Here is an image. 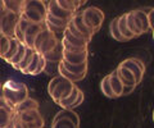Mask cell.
Masks as SVG:
<instances>
[{"instance_id":"obj_27","label":"cell","mask_w":154,"mask_h":128,"mask_svg":"<svg viewBox=\"0 0 154 128\" xmlns=\"http://www.w3.org/2000/svg\"><path fill=\"white\" fill-rule=\"evenodd\" d=\"M26 49H27V46L21 44V45H19V47H18V50H17V53L14 54V56L8 61V63L11 64V65H13V67L18 65L19 63H21V60L23 59V56L26 55Z\"/></svg>"},{"instance_id":"obj_34","label":"cell","mask_w":154,"mask_h":128,"mask_svg":"<svg viewBox=\"0 0 154 128\" xmlns=\"http://www.w3.org/2000/svg\"><path fill=\"white\" fill-rule=\"evenodd\" d=\"M135 90V87L132 86H123V91H122V96H126V95L128 94H131L132 91Z\"/></svg>"},{"instance_id":"obj_12","label":"cell","mask_w":154,"mask_h":128,"mask_svg":"<svg viewBox=\"0 0 154 128\" xmlns=\"http://www.w3.org/2000/svg\"><path fill=\"white\" fill-rule=\"evenodd\" d=\"M89 59V51H84V53H68V51H62V61H66L72 65H79L88 63Z\"/></svg>"},{"instance_id":"obj_31","label":"cell","mask_w":154,"mask_h":128,"mask_svg":"<svg viewBox=\"0 0 154 128\" xmlns=\"http://www.w3.org/2000/svg\"><path fill=\"white\" fill-rule=\"evenodd\" d=\"M19 45H21V42H19L17 39H11V47H9V50H8L7 55L4 56V60H5V61H9V60H11L13 56H14V54L17 53V50H18Z\"/></svg>"},{"instance_id":"obj_2","label":"cell","mask_w":154,"mask_h":128,"mask_svg":"<svg viewBox=\"0 0 154 128\" xmlns=\"http://www.w3.org/2000/svg\"><path fill=\"white\" fill-rule=\"evenodd\" d=\"M2 96L13 109L28 97V88L25 83L9 79L2 86Z\"/></svg>"},{"instance_id":"obj_30","label":"cell","mask_w":154,"mask_h":128,"mask_svg":"<svg viewBox=\"0 0 154 128\" xmlns=\"http://www.w3.org/2000/svg\"><path fill=\"white\" fill-rule=\"evenodd\" d=\"M51 128H80L79 126H76L73 122L69 119H64V118H60V119H54L53 121Z\"/></svg>"},{"instance_id":"obj_38","label":"cell","mask_w":154,"mask_h":128,"mask_svg":"<svg viewBox=\"0 0 154 128\" xmlns=\"http://www.w3.org/2000/svg\"><path fill=\"white\" fill-rule=\"evenodd\" d=\"M153 32H154V30H153Z\"/></svg>"},{"instance_id":"obj_24","label":"cell","mask_w":154,"mask_h":128,"mask_svg":"<svg viewBox=\"0 0 154 128\" xmlns=\"http://www.w3.org/2000/svg\"><path fill=\"white\" fill-rule=\"evenodd\" d=\"M117 26H118V30H119V32H121V35L125 37V39H126V41L135 39V36L128 31V28H127V25H126V13L122 14L121 17H118Z\"/></svg>"},{"instance_id":"obj_8","label":"cell","mask_w":154,"mask_h":128,"mask_svg":"<svg viewBox=\"0 0 154 128\" xmlns=\"http://www.w3.org/2000/svg\"><path fill=\"white\" fill-rule=\"evenodd\" d=\"M119 65H122V67L127 68L128 70H131V73L135 76V79H136L137 85L141 82V79L144 77V73H145V65H144V63L140 59L128 58V59H125Z\"/></svg>"},{"instance_id":"obj_20","label":"cell","mask_w":154,"mask_h":128,"mask_svg":"<svg viewBox=\"0 0 154 128\" xmlns=\"http://www.w3.org/2000/svg\"><path fill=\"white\" fill-rule=\"evenodd\" d=\"M27 110H38V103L32 97H27L25 101H22L19 105L14 108V113H22Z\"/></svg>"},{"instance_id":"obj_7","label":"cell","mask_w":154,"mask_h":128,"mask_svg":"<svg viewBox=\"0 0 154 128\" xmlns=\"http://www.w3.org/2000/svg\"><path fill=\"white\" fill-rule=\"evenodd\" d=\"M18 21H19V16L4 9L0 13V35L9 37V39H14Z\"/></svg>"},{"instance_id":"obj_14","label":"cell","mask_w":154,"mask_h":128,"mask_svg":"<svg viewBox=\"0 0 154 128\" xmlns=\"http://www.w3.org/2000/svg\"><path fill=\"white\" fill-rule=\"evenodd\" d=\"M71 23L75 26V28L80 32L81 35H84V36L86 37V39H89V40L93 39L94 32L85 25V22L82 21V17H81V13H76L75 16H73V18H72Z\"/></svg>"},{"instance_id":"obj_18","label":"cell","mask_w":154,"mask_h":128,"mask_svg":"<svg viewBox=\"0 0 154 128\" xmlns=\"http://www.w3.org/2000/svg\"><path fill=\"white\" fill-rule=\"evenodd\" d=\"M109 82H110V87H112V91H113V94H114L116 99L119 97V96H122L123 85H122L121 81H119V78H118V76H117V72H116V69L109 74Z\"/></svg>"},{"instance_id":"obj_26","label":"cell","mask_w":154,"mask_h":128,"mask_svg":"<svg viewBox=\"0 0 154 128\" xmlns=\"http://www.w3.org/2000/svg\"><path fill=\"white\" fill-rule=\"evenodd\" d=\"M117 22H118V18H113V21L110 22V26H109L110 36H112L114 40L121 41V42H125V41H126V39H125V37L121 35V32H119L118 26H117Z\"/></svg>"},{"instance_id":"obj_1","label":"cell","mask_w":154,"mask_h":128,"mask_svg":"<svg viewBox=\"0 0 154 128\" xmlns=\"http://www.w3.org/2000/svg\"><path fill=\"white\" fill-rule=\"evenodd\" d=\"M48 14V1L42 0H23L22 14L26 21L36 25L45 23V18Z\"/></svg>"},{"instance_id":"obj_36","label":"cell","mask_w":154,"mask_h":128,"mask_svg":"<svg viewBox=\"0 0 154 128\" xmlns=\"http://www.w3.org/2000/svg\"><path fill=\"white\" fill-rule=\"evenodd\" d=\"M153 121H154V112H153Z\"/></svg>"},{"instance_id":"obj_5","label":"cell","mask_w":154,"mask_h":128,"mask_svg":"<svg viewBox=\"0 0 154 128\" xmlns=\"http://www.w3.org/2000/svg\"><path fill=\"white\" fill-rule=\"evenodd\" d=\"M59 45L60 42L57 39V36L48 30L45 26V28L36 36L35 41H33V50L40 55L45 56L46 54L51 53L53 50H55Z\"/></svg>"},{"instance_id":"obj_37","label":"cell","mask_w":154,"mask_h":128,"mask_svg":"<svg viewBox=\"0 0 154 128\" xmlns=\"http://www.w3.org/2000/svg\"><path fill=\"white\" fill-rule=\"evenodd\" d=\"M0 90H2V85H0Z\"/></svg>"},{"instance_id":"obj_16","label":"cell","mask_w":154,"mask_h":128,"mask_svg":"<svg viewBox=\"0 0 154 128\" xmlns=\"http://www.w3.org/2000/svg\"><path fill=\"white\" fill-rule=\"evenodd\" d=\"M14 117V109L12 106H0V128H8Z\"/></svg>"},{"instance_id":"obj_35","label":"cell","mask_w":154,"mask_h":128,"mask_svg":"<svg viewBox=\"0 0 154 128\" xmlns=\"http://www.w3.org/2000/svg\"><path fill=\"white\" fill-rule=\"evenodd\" d=\"M3 10H4V3H3V0H0V13Z\"/></svg>"},{"instance_id":"obj_9","label":"cell","mask_w":154,"mask_h":128,"mask_svg":"<svg viewBox=\"0 0 154 128\" xmlns=\"http://www.w3.org/2000/svg\"><path fill=\"white\" fill-rule=\"evenodd\" d=\"M84 97H85V96H84L82 90H80L77 86H75L72 94H71L67 99L62 100L60 103H58V105H59L62 109H67V110H73L75 108H77L79 105H81V104H82Z\"/></svg>"},{"instance_id":"obj_3","label":"cell","mask_w":154,"mask_h":128,"mask_svg":"<svg viewBox=\"0 0 154 128\" xmlns=\"http://www.w3.org/2000/svg\"><path fill=\"white\" fill-rule=\"evenodd\" d=\"M45 121L38 110H27L14 113L11 126L8 128H44Z\"/></svg>"},{"instance_id":"obj_19","label":"cell","mask_w":154,"mask_h":128,"mask_svg":"<svg viewBox=\"0 0 154 128\" xmlns=\"http://www.w3.org/2000/svg\"><path fill=\"white\" fill-rule=\"evenodd\" d=\"M57 1L64 10L73 13V14H76L77 10H79V8L82 5V4H85L84 0H57Z\"/></svg>"},{"instance_id":"obj_17","label":"cell","mask_w":154,"mask_h":128,"mask_svg":"<svg viewBox=\"0 0 154 128\" xmlns=\"http://www.w3.org/2000/svg\"><path fill=\"white\" fill-rule=\"evenodd\" d=\"M60 64L67 72L73 74V76H81V74H88V68H89V63H84V64H79V65H72L68 64L66 61L60 60Z\"/></svg>"},{"instance_id":"obj_6","label":"cell","mask_w":154,"mask_h":128,"mask_svg":"<svg viewBox=\"0 0 154 128\" xmlns=\"http://www.w3.org/2000/svg\"><path fill=\"white\" fill-rule=\"evenodd\" d=\"M81 17H82V21L85 22V25L94 32V35L102 28V25L104 22L103 10L96 7H89L84 9L81 12Z\"/></svg>"},{"instance_id":"obj_29","label":"cell","mask_w":154,"mask_h":128,"mask_svg":"<svg viewBox=\"0 0 154 128\" xmlns=\"http://www.w3.org/2000/svg\"><path fill=\"white\" fill-rule=\"evenodd\" d=\"M126 25H127V28H128V31L131 32V34H132V35H134L135 37H137V36L143 35L141 32L137 30L136 25H135V21H134V17H132L131 12L126 13Z\"/></svg>"},{"instance_id":"obj_32","label":"cell","mask_w":154,"mask_h":128,"mask_svg":"<svg viewBox=\"0 0 154 128\" xmlns=\"http://www.w3.org/2000/svg\"><path fill=\"white\" fill-rule=\"evenodd\" d=\"M9 47H11V39L5 36H0V58L4 59L7 55Z\"/></svg>"},{"instance_id":"obj_21","label":"cell","mask_w":154,"mask_h":128,"mask_svg":"<svg viewBox=\"0 0 154 128\" xmlns=\"http://www.w3.org/2000/svg\"><path fill=\"white\" fill-rule=\"evenodd\" d=\"M3 3H4V9H5V10L21 17L23 0H17V1L16 0H5V1H3Z\"/></svg>"},{"instance_id":"obj_28","label":"cell","mask_w":154,"mask_h":128,"mask_svg":"<svg viewBox=\"0 0 154 128\" xmlns=\"http://www.w3.org/2000/svg\"><path fill=\"white\" fill-rule=\"evenodd\" d=\"M100 88H102L103 94H104L107 97H109V99H116L114 94H113V91H112V87H110L109 74H108V76H105V77L102 79V82H100Z\"/></svg>"},{"instance_id":"obj_39","label":"cell","mask_w":154,"mask_h":128,"mask_svg":"<svg viewBox=\"0 0 154 128\" xmlns=\"http://www.w3.org/2000/svg\"><path fill=\"white\" fill-rule=\"evenodd\" d=\"M0 36H2V35H0Z\"/></svg>"},{"instance_id":"obj_25","label":"cell","mask_w":154,"mask_h":128,"mask_svg":"<svg viewBox=\"0 0 154 128\" xmlns=\"http://www.w3.org/2000/svg\"><path fill=\"white\" fill-rule=\"evenodd\" d=\"M33 55H35V50H32V49H30V47H27V49H26V55L23 56V59L21 60V63H19L18 65H16L14 68L18 69V70H21V72H23V70H25L28 67V64L31 63Z\"/></svg>"},{"instance_id":"obj_11","label":"cell","mask_w":154,"mask_h":128,"mask_svg":"<svg viewBox=\"0 0 154 128\" xmlns=\"http://www.w3.org/2000/svg\"><path fill=\"white\" fill-rule=\"evenodd\" d=\"M45 65H46V60L42 55H40L38 53L35 51V55L31 60V63L28 64V67L23 70L22 73L25 74H30V76H36V74H40L41 72L45 70Z\"/></svg>"},{"instance_id":"obj_33","label":"cell","mask_w":154,"mask_h":128,"mask_svg":"<svg viewBox=\"0 0 154 128\" xmlns=\"http://www.w3.org/2000/svg\"><path fill=\"white\" fill-rule=\"evenodd\" d=\"M148 22H149V27H150V30L153 31L154 30V8L150 9L148 13Z\"/></svg>"},{"instance_id":"obj_10","label":"cell","mask_w":154,"mask_h":128,"mask_svg":"<svg viewBox=\"0 0 154 128\" xmlns=\"http://www.w3.org/2000/svg\"><path fill=\"white\" fill-rule=\"evenodd\" d=\"M48 14H50L51 17L57 18V19H62V21H68L71 22L72 18H73L75 14L69 13L64 10L59 4H58L57 0H51V1H48Z\"/></svg>"},{"instance_id":"obj_23","label":"cell","mask_w":154,"mask_h":128,"mask_svg":"<svg viewBox=\"0 0 154 128\" xmlns=\"http://www.w3.org/2000/svg\"><path fill=\"white\" fill-rule=\"evenodd\" d=\"M60 118H64V119H69L75 123L76 126L80 127V117L76 112L73 110H67V109H62L60 112L57 113V115L54 117V119H60Z\"/></svg>"},{"instance_id":"obj_4","label":"cell","mask_w":154,"mask_h":128,"mask_svg":"<svg viewBox=\"0 0 154 128\" xmlns=\"http://www.w3.org/2000/svg\"><path fill=\"white\" fill-rule=\"evenodd\" d=\"M75 86L76 85L68 81L67 78L62 77L60 74H57L55 77H53L50 79L49 86H48V92H49L53 100L58 104L69 96L72 91H73Z\"/></svg>"},{"instance_id":"obj_22","label":"cell","mask_w":154,"mask_h":128,"mask_svg":"<svg viewBox=\"0 0 154 128\" xmlns=\"http://www.w3.org/2000/svg\"><path fill=\"white\" fill-rule=\"evenodd\" d=\"M62 40L67 41L68 44L73 45V46H76V47H88V46H89V42H90V41H86V40H80V39H77V37H75L68 30H67V28H66V31L63 32V39H62Z\"/></svg>"},{"instance_id":"obj_15","label":"cell","mask_w":154,"mask_h":128,"mask_svg":"<svg viewBox=\"0 0 154 128\" xmlns=\"http://www.w3.org/2000/svg\"><path fill=\"white\" fill-rule=\"evenodd\" d=\"M116 72H117L119 81L122 82L123 86H132V87L137 86L136 79H135V76L131 73V70H128L127 68L122 67V65H118L117 69H116Z\"/></svg>"},{"instance_id":"obj_13","label":"cell","mask_w":154,"mask_h":128,"mask_svg":"<svg viewBox=\"0 0 154 128\" xmlns=\"http://www.w3.org/2000/svg\"><path fill=\"white\" fill-rule=\"evenodd\" d=\"M132 17H134V21H135V25H136L137 30L141 32V34H145L150 30L149 27V22H148V13L141 10V9H137V10H132L131 12Z\"/></svg>"}]
</instances>
